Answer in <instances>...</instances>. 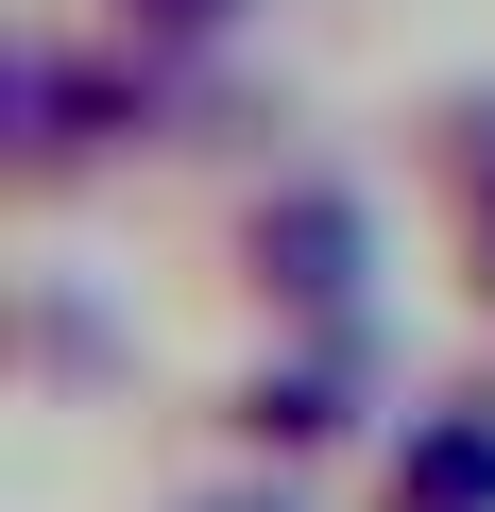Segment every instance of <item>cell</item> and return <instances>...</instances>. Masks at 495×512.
I'll use <instances>...</instances> for the list:
<instances>
[{"mask_svg": "<svg viewBox=\"0 0 495 512\" xmlns=\"http://www.w3.org/2000/svg\"><path fill=\"white\" fill-rule=\"evenodd\" d=\"M393 512H495V410H478V393L393 444Z\"/></svg>", "mask_w": 495, "mask_h": 512, "instance_id": "cell-1", "label": "cell"}, {"mask_svg": "<svg viewBox=\"0 0 495 512\" xmlns=\"http://www.w3.org/2000/svg\"><path fill=\"white\" fill-rule=\"evenodd\" d=\"M188 512H291V495H188Z\"/></svg>", "mask_w": 495, "mask_h": 512, "instance_id": "cell-2", "label": "cell"}]
</instances>
